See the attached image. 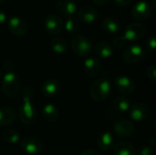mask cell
Wrapping results in <instances>:
<instances>
[{"mask_svg":"<svg viewBox=\"0 0 156 155\" xmlns=\"http://www.w3.org/2000/svg\"><path fill=\"white\" fill-rule=\"evenodd\" d=\"M50 47L52 51L57 54H65L68 50L67 41L60 37H53L50 40Z\"/></svg>","mask_w":156,"mask_h":155,"instance_id":"obj_25","label":"cell"},{"mask_svg":"<svg viewBox=\"0 0 156 155\" xmlns=\"http://www.w3.org/2000/svg\"><path fill=\"white\" fill-rule=\"evenodd\" d=\"M1 78H2V71L0 70V79H1Z\"/></svg>","mask_w":156,"mask_h":155,"instance_id":"obj_37","label":"cell"},{"mask_svg":"<svg viewBox=\"0 0 156 155\" xmlns=\"http://www.w3.org/2000/svg\"><path fill=\"white\" fill-rule=\"evenodd\" d=\"M42 116L45 121H47L48 122H53L58 119L59 110L54 104L48 103L42 109Z\"/></svg>","mask_w":156,"mask_h":155,"instance_id":"obj_22","label":"cell"},{"mask_svg":"<svg viewBox=\"0 0 156 155\" xmlns=\"http://www.w3.org/2000/svg\"><path fill=\"white\" fill-rule=\"evenodd\" d=\"M94 52L98 56V58L107 59V58H110L112 57L113 48L109 43H107L105 41H101L95 46Z\"/></svg>","mask_w":156,"mask_h":155,"instance_id":"obj_21","label":"cell"},{"mask_svg":"<svg viewBox=\"0 0 156 155\" xmlns=\"http://www.w3.org/2000/svg\"><path fill=\"white\" fill-rule=\"evenodd\" d=\"M57 10L66 16H73L77 12V4L74 0H58L56 3Z\"/></svg>","mask_w":156,"mask_h":155,"instance_id":"obj_18","label":"cell"},{"mask_svg":"<svg viewBox=\"0 0 156 155\" xmlns=\"http://www.w3.org/2000/svg\"><path fill=\"white\" fill-rule=\"evenodd\" d=\"M130 117L134 122H144L149 117V109L143 102H136L129 110Z\"/></svg>","mask_w":156,"mask_h":155,"instance_id":"obj_13","label":"cell"},{"mask_svg":"<svg viewBox=\"0 0 156 155\" xmlns=\"http://www.w3.org/2000/svg\"><path fill=\"white\" fill-rule=\"evenodd\" d=\"M83 69L88 77L96 78L101 69V64L98 58L87 57L83 62Z\"/></svg>","mask_w":156,"mask_h":155,"instance_id":"obj_14","label":"cell"},{"mask_svg":"<svg viewBox=\"0 0 156 155\" xmlns=\"http://www.w3.org/2000/svg\"><path fill=\"white\" fill-rule=\"evenodd\" d=\"M90 94L95 101H104L112 94V83L107 78H100L94 80L90 88Z\"/></svg>","mask_w":156,"mask_h":155,"instance_id":"obj_3","label":"cell"},{"mask_svg":"<svg viewBox=\"0 0 156 155\" xmlns=\"http://www.w3.org/2000/svg\"><path fill=\"white\" fill-rule=\"evenodd\" d=\"M146 46H147V49L150 52H154L156 48V38L154 35H151L147 41H146Z\"/></svg>","mask_w":156,"mask_h":155,"instance_id":"obj_30","label":"cell"},{"mask_svg":"<svg viewBox=\"0 0 156 155\" xmlns=\"http://www.w3.org/2000/svg\"><path fill=\"white\" fill-rule=\"evenodd\" d=\"M78 19L85 24H91L99 18L98 11L91 6H83L78 12Z\"/></svg>","mask_w":156,"mask_h":155,"instance_id":"obj_17","label":"cell"},{"mask_svg":"<svg viewBox=\"0 0 156 155\" xmlns=\"http://www.w3.org/2000/svg\"><path fill=\"white\" fill-rule=\"evenodd\" d=\"M133 0H114L115 4L120 5V6H126L128 5H130L131 3H133Z\"/></svg>","mask_w":156,"mask_h":155,"instance_id":"obj_32","label":"cell"},{"mask_svg":"<svg viewBox=\"0 0 156 155\" xmlns=\"http://www.w3.org/2000/svg\"><path fill=\"white\" fill-rule=\"evenodd\" d=\"M145 56L146 50L140 44H132L128 46L122 53L123 61L129 65L140 63L144 59Z\"/></svg>","mask_w":156,"mask_h":155,"instance_id":"obj_4","label":"cell"},{"mask_svg":"<svg viewBox=\"0 0 156 155\" xmlns=\"http://www.w3.org/2000/svg\"><path fill=\"white\" fill-rule=\"evenodd\" d=\"M33 90L27 86L21 92V104L18 110V117L20 122L26 125L33 124L37 120V111L33 104Z\"/></svg>","mask_w":156,"mask_h":155,"instance_id":"obj_1","label":"cell"},{"mask_svg":"<svg viewBox=\"0 0 156 155\" xmlns=\"http://www.w3.org/2000/svg\"><path fill=\"white\" fill-rule=\"evenodd\" d=\"M8 29L16 37H24L28 32L27 20L19 16H13L8 19Z\"/></svg>","mask_w":156,"mask_h":155,"instance_id":"obj_8","label":"cell"},{"mask_svg":"<svg viewBox=\"0 0 156 155\" xmlns=\"http://www.w3.org/2000/svg\"><path fill=\"white\" fill-rule=\"evenodd\" d=\"M146 34L145 26L141 23H131L129 24L124 32V38L128 42H137L142 40Z\"/></svg>","mask_w":156,"mask_h":155,"instance_id":"obj_7","label":"cell"},{"mask_svg":"<svg viewBox=\"0 0 156 155\" xmlns=\"http://www.w3.org/2000/svg\"><path fill=\"white\" fill-rule=\"evenodd\" d=\"M132 104L129 99H127L124 96H119L116 97L112 102V107L113 109L121 113H125L128 112L130 108H131Z\"/></svg>","mask_w":156,"mask_h":155,"instance_id":"obj_24","label":"cell"},{"mask_svg":"<svg viewBox=\"0 0 156 155\" xmlns=\"http://www.w3.org/2000/svg\"><path fill=\"white\" fill-rule=\"evenodd\" d=\"M113 132L121 138H127L134 133L135 126L134 123L130 120H121L114 123Z\"/></svg>","mask_w":156,"mask_h":155,"instance_id":"obj_12","label":"cell"},{"mask_svg":"<svg viewBox=\"0 0 156 155\" xmlns=\"http://www.w3.org/2000/svg\"><path fill=\"white\" fill-rule=\"evenodd\" d=\"M3 139L9 144H16L20 141V134L16 130H7L4 132Z\"/></svg>","mask_w":156,"mask_h":155,"instance_id":"obj_27","label":"cell"},{"mask_svg":"<svg viewBox=\"0 0 156 155\" xmlns=\"http://www.w3.org/2000/svg\"><path fill=\"white\" fill-rule=\"evenodd\" d=\"M71 48L74 54L79 57H88L92 51L91 40L83 35H76L71 40Z\"/></svg>","mask_w":156,"mask_h":155,"instance_id":"obj_5","label":"cell"},{"mask_svg":"<svg viewBox=\"0 0 156 155\" xmlns=\"http://www.w3.org/2000/svg\"><path fill=\"white\" fill-rule=\"evenodd\" d=\"M21 150L27 155H39L42 152V143L32 136L25 137L20 143Z\"/></svg>","mask_w":156,"mask_h":155,"instance_id":"obj_10","label":"cell"},{"mask_svg":"<svg viewBox=\"0 0 156 155\" xmlns=\"http://www.w3.org/2000/svg\"><path fill=\"white\" fill-rule=\"evenodd\" d=\"M92 1L95 5H100V6H103V5H108L111 0H92Z\"/></svg>","mask_w":156,"mask_h":155,"instance_id":"obj_33","label":"cell"},{"mask_svg":"<svg viewBox=\"0 0 156 155\" xmlns=\"http://www.w3.org/2000/svg\"><path fill=\"white\" fill-rule=\"evenodd\" d=\"M16 118V111L12 107L0 108V126H7L14 122Z\"/></svg>","mask_w":156,"mask_h":155,"instance_id":"obj_20","label":"cell"},{"mask_svg":"<svg viewBox=\"0 0 156 155\" xmlns=\"http://www.w3.org/2000/svg\"><path fill=\"white\" fill-rule=\"evenodd\" d=\"M4 67L5 72L2 79V91L7 98H14L20 90L21 80L19 76L13 70L11 62H6Z\"/></svg>","mask_w":156,"mask_h":155,"instance_id":"obj_2","label":"cell"},{"mask_svg":"<svg viewBox=\"0 0 156 155\" xmlns=\"http://www.w3.org/2000/svg\"><path fill=\"white\" fill-rule=\"evenodd\" d=\"M113 85L119 92L126 96L133 94L136 89L135 81L130 77L123 74H120L115 77L113 80Z\"/></svg>","mask_w":156,"mask_h":155,"instance_id":"obj_6","label":"cell"},{"mask_svg":"<svg viewBox=\"0 0 156 155\" xmlns=\"http://www.w3.org/2000/svg\"><path fill=\"white\" fill-rule=\"evenodd\" d=\"M44 26L46 31L50 34V35H58L59 34L63 27H64V24L62 19L55 14H50L48 16H47V17L45 18L44 21Z\"/></svg>","mask_w":156,"mask_h":155,"instance_id":"obj_11","label":"cell"},{"mask_svg":"<svg viewBox=\"0 0 156 155\" xmlns=\"http://www.w3.org/2000/svg\"><path fill=\"white\" fill-rule=\"evenodd\" d=\"M132 16L138 21H144L148 19L153 14V8L151 4L147 1L142 0L135 3L131 10Z\"/></svg>","mask_w":156,"mask_h":155,"instance_id":"obj_9","label":"cell"},{"mask_svg":"<svg viewBox=\"0 0 156 155\" xmlns=\"http://www.w3.org/2000/svg\"><path fill=\"white\" fill-rule=\"evenodd\" d=\"M4 1H5V0H0V5H1V4H3V3H4Z\"/></svg>","mask_w":156,"mask_h":155,"instance_id":"obj_36","label":"cell"},{"mask_svg":"<svg viewBox=\"0 0 156 155\" xmlns=\"http://www.w3.org/2000/svg\"><path fill=\"white\" fill-rule=\"evenodd\" d=\"M115 155H136V149L134 146L125 141H121L114 145Z\"/></svg>","mask_w":156,"mask_h":155,"instance_id":"obj_23","label":"cell"},{"mask_svg":"<svg viewBox=\"0 0 156 155\" xmlns=\"http://www.w3.org/2000/svg\"><path fill=\"white\" fill-rule=\"evenodd\" d=\"M80 155H100V153L95 150H86Z\"/></svg>","mask_w":156,"mask_h":155,"instance_id":"obj_34","label":"cell"},{"mask_svg":"<svg viewBox=\"0 0 156 155\" xmlns=\"http://www.w3.org/2000/svg\"><path fill=\"white\" fill-rule=\"evenodd\" d=\"M147 76L149 78V79L153 82H154L156 80V66L155 65H152L148 68L147 69Z\"/></svg>","mask_w":156,"mask_h":155,"instance_id":"obj_31","label":"cell"},{"mask_svg":"<svg viewBox=\"0 0 156 155\" xmlns=\"http://www.w3.org/2000/svg\"><path fill=\"white\" fill-rule=\"evenodd\" d=\"M102 29L110 35L119 34L122 30V24L119 19L113 16H107L102 20Z\"/></svg>","mask_w":156,"mask_h":155,"instance_id":"obj_19","label":"cell"},{"mask_svg":"<svg viewBox=\"0 0 156 155\" xmlns=\"http://www.w3.org/2000/svg\"><path fill=\"white\" fill-rule=\"evenodd\" d=\"M126 43H127V41L123 36H118V37H114V39L112 41V46H113V48L120 49V48H122L123 47H125Z\"/></svg>","mask_w":156,"mask_h":155,"instance_id":"obj_28","label":"cell"},{"mask_svg":"<svg viewBox=\"0 0 156 155\" xmlns=\"http://www.w3.org/2000/svg\"><path fill=\"white\" fill-rule=\"evenodd\" d=\"M64 28L69 34H76L80 30V23L75 17L69 16L64 24Z\"/></svg>","mask_w":156,"mask_h":155,"instance_id":"obj_26","label":"cell"},{"mask_svg":"<svg viewBox=\"0 0 156 155\" xmlns=\"http://www.w3.org/2000/svg\"><path fill=\"white\" fill-rule=\"evenodd\" d=\"M5 21H6V15L3 10L0 9V25L4 24Z\"/></svg>","mask_w":156,"mask_h":155,"instance_id":"obj_35","label":"cell"},{"mask_svg":"<svg viewBox=\"0 0 156 155\" xmlns=\"http://www.w3.org/2000/svg\"><path fill=\"white\" fill-rule=\"evenodd\" d=\"M97 144L99 148L104 152L110 151L114 147V136L110 131H102L97 139Z\"/></svg>","mask_w":156,"mask_h":155,"instance_id":"obj_16","label":"cell"},{"mask_svg":"<svg viewBox=\"0 0 156 155\" xmlns=\"http://www.w3.org/2000/svg\"><path fill=\"white\" fill-rule=\"evenodd\" d=\"M60 91V84L55 79H49L43 82L41 86V92L47 98H54Z\"/></svg>","mask_w":156,"mask_h":155,"instance_id":"obj_15","label":"cell"},{"mask_svg":"<svg viewBox=\"0 0 156 155\" xmlns=\"http://www.w3.org/2000/svg\"><path fill=\"white\" fill-rule=\"evenodd\" d=\"M136 155H154L153 147L150 145H142L136 150Z\"/></svg>","mask_w":156,"mask_h":155,"instance_id":"obj_29","label":"cell"}]
</instances>
